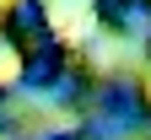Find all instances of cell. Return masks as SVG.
Masks as SVG:
<instances>
[{"instance_id":"cell-3","label":"cell","mask_w":151,"mask_h":140,"mask_svg":"<svg viewBox=\"0 0 151 140\" xmlns=\"http://www.w3.org/2000/svg\"><path fill=\"white\" fill-rule=\"evenodd\" d=\"M0 6H11V0H0Z\"/></svg>"},{"instance_id":"cell-1","label":"cell","mask_w":151,"mask_h":140,"mask_svg":"<svg viewBox=\"0 0 151 140\" xmlns=\"http://www.w3.org/2000/svg\"><path fill=\"white\" fill-rule=\"evenodd\" d=\"M49 22L60 27L65 38H76L86 27V0H49Z\"/></svg>"},{"instance_id":"cell-2","label":"cell","mask_w":151,"mask_h":140,"mask_svg":"<svg viewBox=\"0 0 151 140\" xmlns=\"http://www.w3.org/2000/svg\"><path fill=\"white\" fill-rule=\"evenodd\" d=\"M11 75H16V59H11V54H0V81H11Z\"/></svg>"}]
</instances>
